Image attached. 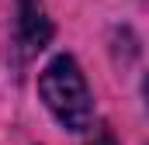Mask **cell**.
Instances as JSON below:
<instances>
[{
  "label": "cell",
  "instance_id": "6da1fadb",
  "mask_svg": "<svg viewBox=\"0 0 149 145\" xmlns=\"http://www.w3.org/2000/svg\"><path fill=\"white\" fill-rule=\"evenodd\" d=\"M38 93L45 100V107L56 114V121L70 131H83L90 128L94 117V100L87 90V79L76 66L73 55H56L42 76H38Z\"/></svg>",
  "mask_w": 149,
  "mask_h": 145
},
{
  "label": "cell",
  "instance_id": "7a4b0ae2",
  "mask_svg": "<svg viewBox=\"0 0 149 145\" xmlns=\"http://www.w3.org/2000/svg\"><path fill=\"white\" fill-rule=\"evenodd\" d=\"M52 38V21L45 17L42 0H17V41L24 52L45 48Z\"/></svg>",
  "mask_w": 149,
  "mask_h": 145
},
{
  "label": "cell",
  "instance_id": "3957f363",
  "mask_svg": "<svg viewBox=\"0 0 149 145\" xmlns=\"http://www.w3.org/2000/svg\"><path fill=\"white\" fill-rule=\"evenodd\" d=\"M87 145H114V138L108 135V131H97V135H94V142H87Z\"/></svg>",
  "mask_w": 149,
  "mask_h": 145
}]
</instances>
